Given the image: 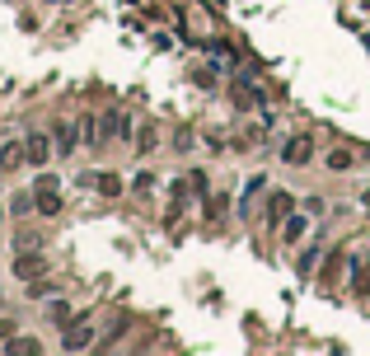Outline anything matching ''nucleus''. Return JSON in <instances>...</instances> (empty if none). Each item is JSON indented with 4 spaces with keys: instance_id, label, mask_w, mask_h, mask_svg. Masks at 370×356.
<instances>
[{
    "instance_id": "f257e3e1",
    "label": "nucleus",
    "mask_w": 370,
    "mask_h": 356,
    "mask_svg": "<svg viewBox=\"0 0 370 356\" xmlns=\"http://www.w3.org/2000/svg\"><path fill=\"white\" fill-rule=\"evenodd\" d=\"M291 206L295 201L286 197V192H272V201H267V225H281V220L291 216Z\"/></svg>"
},
{
    "instance_id": "f03ea898",
    "label": "nucleus",
    "mask_w": 370,
    "mask_h": 356,
    "mask_svg": "<svg viewBox=\"0 0 370 356\" xmlns=\"http://www.w3.org/2000/svg\"><path fill=\"white\" fill-rule=\"evenodd\" d=\"M90 342H94V328H85V324H80V328H66L62 347H66V352H85Z\"/></svg>"
},
{
    "instance_id": "7ed1b4c3",
    "label": "nucleus",
    "mask_w": 370,
    "mask_h": 356,
    "mask_svg": "<svg viewBox=\"0 0 370 356\" xmlns=\"http://www.w3.org/2000/svg\"><path fill=\"white\" fill-rule=\"evenodd\" d=\"M24 159H29V145H24V141H10V145L0 150V169H19Z\"/></svg>"
},
{
    "instance_id": "20e7f679",
    "label": "nucleus",
    "mask_w": 370,
    "mask_h": 356,
    "mask_svg": "<svg viewBox=\"0 0 370 356\" xmlns=\"http://www.w3.org/2000/svg\"><path fill=\"white\" fill-rule=\"evenodd\" d=\"M24 145H29V164H38V169H43V164H47V155H52V145H47V136H29Z\"/></svg>"
},
{
    "instance_id": "39448f33",
    "label": "nucleus",
    "mask_w": 370,
    "mask_h": 356,
    "mask_svg": "<svg viewBox=\"0 0 370 356\" xmlns=\"http://www.w3.org/2000/svg\"><path fill=\"white\" fill-rule=\"evenodd\" d=\"M281 155H286V164H305V159H309V141L305 136L286 141V150H281Z\"/></svg>"
},
{
    "instance_id": "423d86ee",
    "label": "nucleus",
    "mask_w": 370,
    "mask_h": 356,
    "mask_svg": "<svg viewBox=\"0 0 370 356\" xmlns=\"http://www.w3.org/2000/svg\"><path fill=\"white\" fill-rule=\"evenodd\" d=\"M38 272H43V258H33V253H24V258L15 263V277H24V281H33Z\"/></svg>"
},
{
    "instance_id": "0eeeda50",
    "label": "nucleus",
    "mask_w": 370,
    "mask_h": 356,
    "mask_svg": "<svg viewBox=\"0 0 370 356\" xmlns=\"http://www.w3.org/2000/svg\"><path fill=\"white\" fill-rule=\"evenodd\" d=\"M90 183L99 187V192H108V197H118V192H122V178H118V173H94Z\"/></svg>"
},
{
    "instance_id": "6e6552de",
    "label": "nucleus",
    "mask_w": 370,
    "mask_h": 356,
    "mask_svg": "<svg viewBox=\"0 0 370 356\" xmlns=\"http://www.w3.org/2000/svg\"><path fill=\"white\" fill-rule=\"evenodd\" d=\"M352 291L370 295V263H361V258H356V272H352Z\"/></svg>"
},
{
    "instance_id": "1a4fd4ad",
    "label": "nucleus",
    "mask_w": 370,
    "mask_h": 356,
    "mask_svg": "<svg viewBox=\"0 0 370 356\" xmlns=\"http://www.w3.org/2000/svg\"><path fill=\"white\" fill-rule=\"evenodd\" d=\"M262 183H267L262 173H258V178H248V183H244V201H239V211H244V216H248V211H253V197H258V192H262Z\"/></svg>"
},
{
    "instance_id": "9d476101",
    "label": "nucleus",
    "mask_w": 370,
    "mask_h": 356,
    "mask_svg": "<svg viewBox=\"0 0 370 356\" xmlns=\"http://www.w3.org/2000/svg\"><path fill=\"white\" fill-rule=\"evenodd\" d=\"M38 211H43V216H57V211H62V197H57V187L38 192Z\"/></svg>"
},
{
    "instance_id": "9b49d317",
    "label": "nucleus",
    "mask_w": 370,
    "mask_h": 356,
    "mask_svg": "<svg viewBox=\"0 0 370 356\" xmlns=\"http://www.w3.org/2000/svg\"><path fill=\"white\" fill-rule=\"evenodd\" d=\"M57 150H66V155L76 150V127L71 122H57Z\"/></svg>"
},
{
    "instance_id": "f8f14e48",
    "label": "nucleus",
    "mask_w": 370,
    "mask_h": 356,
    "mask_svg": "<svg viewBox=\"0 0 370 356\" xmlns=\"http://www.w3.org/2000/svg\"><path fill=\"white\" fill-rule=\"evenodd\" d=\"M314 263H319V244L300 253V277H309V272H314Z\"/></svg>"
},
{
    "instance_id": "ddd939ff",
    "label": "nucleus",
    "mask_w": 370,
    "mask_h": 356,
    "mask_svg": "<svg viewBox=\"0 0 370 356\" xmlns=\"http://www.w3.org/2000/svg\"><path fill=\"white\" fill-rule=\"evenodd\" d=\"M10 352H19V356H33V352H43V347H38L33 338H15V342H10Z\"/></svg>"
},
{
    "instance_id": "4468645a",
    "label": "nucleus",
    "mask_w": 370,
    "mask_h": 356,
    "mask_svg": "<svg viewBox=\"0 0 370 356\" xmlns=\"http://www.w3.org/2000/svg\"><path fill=\"white\" fill-rule=\"evenodd\" d=\"M328 164H333V169H347V164H352V150H333Z\"/></svg>"
},
{
    "instance_id": "2eb2a0df",
    "label": "nucleus",
    "mask_w": 370,
    "mask_h": 356,
    "mask_svg": "<svg viewBox=\"0 0 370 356\" xmlns=\"http://www.w3.org/2000/svg\"><path fill=\"white\" fill-rule=\"evenodd\" d=\"M150 145H155V127H141V145L136 150H150Z\"/></svg>"
},
{
    "instance_id": "dca6fc26",
    "label": "nucleus",
    "mask_w": 370,
    "mask_h": 356,
    "mask_svg": "<svg viewBox=\"0 0 370 356\" xmlns=\"http://www.w3.org/2000/svg\"><path fill=\"white\" fill-rule=\"evenodd\" d=\"M10 333H15V324H5V319H0V342H10Z\"/></svg>"
},
{
    "instance_id": "f3484780",
    "label": "nucleus",
    "mask_w": 370,
    "mask_h": 356,
    "mask_svg": "<svg viewBox=\"0 0 370 356\" xmlns=\"http://www.w3.org/2000/svg\"><path fill=\"white\" fill-rule=\"evenodd\" d=\"M57 5H62V0H57Z\"/></svg>"
}]
</instances>
